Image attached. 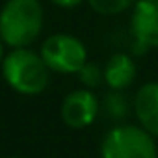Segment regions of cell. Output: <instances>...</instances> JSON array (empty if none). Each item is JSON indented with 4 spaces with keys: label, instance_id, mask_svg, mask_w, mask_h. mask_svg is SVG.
<instances>
[{
    "label": "cell",
    "instance_id": "obj_1",
    "mask_svg": "<svg viewBox=\"0 0 158 158\" xmlns=\"http://www.w3.org/2000/svg\"><path fill=\"white\" fill-rule=\"evenodd\" d=\"M45 11L39 0H6L0 8V39L10 48L30 47L43 32Z\"/></svg>",
    "mask_w": 158,
    "mask_h": 158
},
{
    "label": "cell",
    "instance_id": "obj_2",
    "mask_svg": "<svg viewBox=\"0 0 158 158\" xmlns=\"http://www.w3.org/2000/svg\"><path fill=\"white\" fill-rule=\"evenodd\" d=\"M0 67L6 84L21 95H39L50 82V69L41 54L28 47L11 48L4 56Z\"/></svg>",
    "mask_w": 158,
    "mask_h": 158
},
{
    "label": "cell",
    "instance_id": "obj_3",
    "mask_svg": "<svg viewBox=\"0 0 158 158\" xmlns=\"http://www.w3.org/2000/svg\"><path fill=\"white\" fill-rule=\"evenodd\" d=\"M101 158H158L154 136L143 127L117 125L104 136Z\"/></svg>",
    "mask_w": 158,
    "mask_h": 158
},
{
    "label": "cell",
    "instance_id": "obj_4",
    "mask_svg": "<svg viewBox=\"0 0 158 158\" xmlns=\"http://www.w3.org/2000/svg\"><path fill=\"white\" fill-rule=\"evenodd\" d=\"M43 61L50 69V73L60 74H76L80 67L88 61L86 45L73 34H52L48 35L39 50Z\"/></svg>",
    "mask_w": 158,
    "mask_h": 158
},
{
    "label": "cell",
    "instance_id": "obj_5",
    "mask_svg": "<svg viewBox=\"0 0 158 158\" xmlns=\"http://www.w3.org/2000/svg\"><path fill=\"white\" fill-rule=\"evenodd\" d=\"M99 106L101 104L93 89H74L67 93L61 102V119L71 128H86L97 119Z\"/></svg>",
    "mask_w": 158,
    "mask_h": 158
},
{
    "label": "cell",
    "instance_id": "obj_6",
    "mask_svg": "<svg viewBox=\"0 0 158 158\" xmlns=\"http://www.w3.org/2000/svg\"><path fill=\"white\" fill-rule=\"evenodd\" d=\"M130 30L143 50L158 48V0H136L130 15Z\"/></svg>",
    "mask_w": 158,
    "mask_h": 158
},
{
    "label": "cell",
    "instance_id": "obj_7",
    "mask_svg": "<svg viewBox=\"0 0 158 158\" xmlns=\"http://www.w3.org/2000/svg\"><path fill=\"white\" fill-rule=\"evenodd\" d=\"M134 114L151 136L158 138V82L143 84L134 97Z\"/></svg>",
    "mask_w": 158,
    "mask_h": 158
},
{
    "label": "cell",
    "instance_id": "obj_8",
    "mask_svg": "<svg viewBox=\"0 0 158 158\" xmlns=\"http://www.w3.org/2000/svg\"><path fill=\"white\" fill-rule=\"evenodd\" d=\"M102 71H104V84L115 91L128 88L136 80V74H138L134 60L125 52L112 54Z\"/></svg>",
    "mask_w": 158,
    "mask_h": 158
},
{
    "label": "cell",
    "instance_id": "obj_9",
    "mask_svg": "<svg viewBox=\"0 0 158 158\" xmlns=\"http://www.w3.org/2000/svg\"><path fill=\"white\" fill-rule=\"evenodd\" d=\"M86 2L89 4V8L99 13V15H121L125 13L127 10H130L136 0H86Z\"/></svg>",
    "mask_w": 158,
    "mask_h": 158
},
{
    "label": "cell",
    "instance_id": "obj_10",
    "mask_svg": "<svg viewBox=\"0 0 158 158\" xmlns=\"http://www.w3.org/2000/svg\"><path fill=\"white\" fill-rule=\"evenodd\" d=\"M76 76H78V80H80V84L88 89H95L104 82V71L93 61H86L80 67V71L76 73Z\"/></svg>",
    "mask_w": 158,
    "mask_h": 158
},
{
    "label": "cell",
    "instance_id": "obj_11",
    "mask_svg": "<svg viewBox=\"0 0 158 158\" xmlns=\"http://www.w3.org/2000/svg\"><path fill=\"white\" fill-rule=\"evenodd\" d=\"M106 110H108L112 115H115V117L125 115L127 104H125V99H123V95H121L119 91L112 89V93H108V97H106Z\"/></svg>",
    "mask_w": 158,
    "mask_h": 158
},
{
    "label": "cell",
    "instance_id": "obj_12",
    "mask_svg": "<svg viewBox=\"0 0 158 158\" xmlns=\"http://www.w3.org/2000/svg\"><path fill=\"white\" fill-rule=\"evenodd\" d=\"M50 2L54 6L61 8V10H74V8L80 6L82 2H86V0H50Z\"/></svg>",
    "mask_w": 158,
    "mask_h": 158
},
{
    "label": "cell",
    "instance_id": "obj_13",
    "mask_svg": "<svg viewBox=\"0 0 158 158\" xmlns=\"http://www.w3.org/2000/svg\"><path fill=\"white\" fill-rule=\"evenodd\" d=\"M4 56H6V45H4V41H2V39H0V63H2Z\"/></svg>",
    "mask_w": 158,
    "mask_h": 158
},
{
    "label": "cell",
    "instance_id": "obj_14",
    "mask_svg": "<svg viewBox=\"0 0 158 158\" xmlns=\"http://www.w3.org/2000/svg\"><path fill=\"white\" fill-rule=\"evenodd\" d=\"M11 158H19V156H11Z\"/></svg>",
    "mask_w": 158,
    "mask_h": 158
}]
</instances>
